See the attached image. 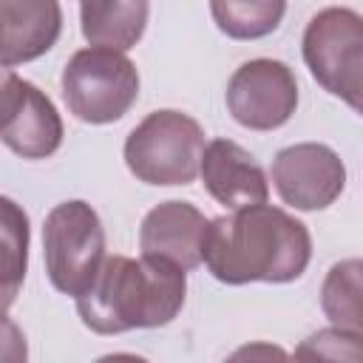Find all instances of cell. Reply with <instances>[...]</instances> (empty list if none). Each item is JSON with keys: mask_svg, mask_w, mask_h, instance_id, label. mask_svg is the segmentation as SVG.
I'll return each instance as SVG.
<instances>
[{"mask_svg": "<svg viewBox=\"0 0 363 363\" xmlns=\"http://www.w3.org/2000/svg\"><path fill=\"white\" fill-rule=\"evenodd\" d=\"M312 258V238L303 221L281 207L250 204L207 224L201 261L221 284H289Z\"/></svg>", "mask_w": 363, "mask_h": 363, "instance_id": "6da1fadb", "label": "cell"}, {"mask_svg": "<svg viewBox=\"0 0 363 363\" xmlns=\"http://www.w3.org/2000/svg\"><path fill=\"white\" fill-rule=\"evenodd\" d=\"M184 292V269L164 258L108 255L94 281L77 295V312L96 335L153 329L170 323L182 312Z\"/></svg>", "mask_w": 363, "mask_h": 363, "instance_id": "7a4b0ae2", "label": "cell"}, {"mask_svg": "<svg viewBox=\"0 0 363 363\" xmlns=\"http://www.w3.org/2000/svg\"><path fill=\"white\" fill-rule=\"evenodd\" d=\"M201 150L204 130L193 116L182 111H153L128 133L125 164L145 184H190L199 176Z\"/></svg>", "mask_w": 363, "mask_h": 363, "instance_id": "3957f363", "label": "cell"}, {"mask_svg": "<svg viewBox=\"0 0 363 363\" xmlns=\"http://www.w3.org/2000/svg\"><path fill=\"white\" fill-rule=\"evenodd\" d=\"M62 96L77 119L108 125L122 119L136 102L139 71L116 48H82L62 68Z\"/></svg>", "mask_w": 363, "mask_h": 363, "instance_id": "277c9868", "label": "cell"}, {"mask_svg": "<svg viewBox=\"0 0 363 363\" xmlns=\"http://www.w3.org/2000/svg\"><path fill=\"white\" fill-rule=\"evenodd\" d=\"M303 62L312 77L352 111H360L363 94V20L352 9L329 6L318 11L303 31Z\"/></svg>", "mask_w": 363, "mask_h": 363, "instance_id": "5b68a950", "label": "cell"}, {"mask_svg": "<svg viewBox=\"0 0 363 363\" xmlns=\"http://www.w3.org/2000/svg\"><path fill=\"white\" fill-rule=\"evenodd\" d=\"M43 255L54 289L77 298L105 258V233L96 210L79 199L57 204L43 227Z\"/></svg>", "mask_w": 363, "mask_h": 363, "instance_id": "8992f818", "label": "cell"}, {"mask_svg": "<svg viewBox=\"0 0 363 363\" xmlns=\"http://www.w3.org/2000/svg\"><path fill=\"white\" fill-rule=\"evenodd\" d=\"M227 108L233 119L250 130H275L286 125L298 108V79L281 60H250L238 65L227 82Z\"/></svg>", "mask_w": 363, "mask_h": 363, "instance_id": "52a82bcc", "label": "cell"}, {"mask_svg": "<svg viewBox=\"0 0 363 363\" xmlns=\"http://www.w3.org/2000/svg\"><path fill=\"white\" fill-rule=\"evenodd\" d=\"M272 184L284 204L295 210H323L343 193L346 167L329 145L301 142L275 156Z\"/></svg>", "mask_w": 363, "mask_h": 363, "instance_id": "ba28073f", "label": "cell"}, {"mask_svg": "<svg viewBox=\"0 0 363 363\" xmlns=\"http://www.w3.org/2000/svg\"><path fill=\"white\" fill-rule=\"evenodd\" d=\"M207 224L210 218H204V213L190 201H164L153 207L142 221V255L164 258L187 272L201 264Z\"/></svg>", "mask_w": 363, "mask_h": 363, "instance_id": "9c48e42d", "label": "cell"}, {"mask_svg": "<svg viewBox=\"0 0 363 363\" xmlns=\"http://www.w3.org/2000/svg\"><path fill=\"white\" fill-rule=\"evenodd\" d=\"M199 173L207 193L230 210L264 204L269 196V184L261 164L230 139H213L201 150Z\"/></svg>", "mask_w": 363, "mask_h": 363, "instance_id": "30bf717a", "label": "cell"}, {"mask_svg": "<svg viewBox=\"0 0 363 363\" xmlns=\"http://www.w3.org/2000/svg\"><path fill=\"white\" fill-rule=\"evenodd\" d=\"M62 31L57 0H0V62L20 65L43 57Z\"/></svg>", "mask_w": 363, "mask_h": 363, "instance_id": "8fae6325", "label": "cell"}, {"mask_svg": "<svg viewBox=\"0 0 363 363\" xmlns=\"http://www.w3.org/2000/svg\"><path fill=\"white\" fill-rule=\"evenodd\" d=\"M0 139L23 159H48L62 145V119L54 102L37 85L23 79L20 99L3 122Z\"/></svg>", "mask_w": 363, "mask_h": 363, "instance_id": "7c38bea8", "label": "cell"}, {"mask_svg": "<svg viewBox=\"0 0 363 363\" xmlns=\"http://www.w3.org/2000/svg\"><path fill=\"white\" fill-rule=\"evenodd\" d=\"M147 0H79L82 34L91 45L128 51L147 26Z\"/></svg>", "mask_w": 363, "mask_h": 363, "instance_id": "4fadbf2b", "label": "cell"}, {"mask_svg": "<svg viewBox=\"0 0 363 363\" xmlns=\"http://www.w3.org/2000/svg\"><path fill=\"white\" fill-rule=\"evenodd\" d=\"M28 216L26 210L0 196V312H6L23 286L28 267Z\"/></svg>", "mask_w": 363, "mask_h": 363, "instance_id": "5bb4252c", "label": "cell"}, {"mask_svg": "<svg viewBox=\"0 0 363 363\" xmlns=\"http://www.w3.org/2000/svg\"><path fill=\"white\" fill-rule=\"evenodd\" d=\"M210 11L227 37L261 40L281 26L286 0H210Z\"/></svg>", "mask_w": 363, "mask_h": 363, "instance_id": "9a60e30c", "label": "cell"}, {"mask_svg": "<svg viewBox=\"0 0 363 363\" xmlns=\"http://www.w3.org/2000/svg\"><path fill=\"white\" fill-rule=\"evenodd\" d=\"M360 261L349 258L335 264L326 278H323V289H320V306L326 312V318L349 332H360L363 335V306H360Z\"/></svg>", "mask_w": 363, "mask_h": 363, "instance_id": "2e32d148", "label": "cell"}, {"mask_svg": "<svg viewBox=\"0 0 363 363\" xmlns=\"http://www.w3.org/2000/svg\"><path fill=\"white\" fill-rule=\"evenodd\" d=\"M360 332H349V329H323L318 335H312L301 349L298 357H349V360H360Z\"/></svg>", "mask_w": 363, "mask_h": 363, "instance_id": "e0dca14e", "label": "cell"}, {"mask_svg": "<svg viewBox=\"0 0 363 363\" xmlns=\"http://www.w3.org/2000/svg\"><path fill=\"white\" fill-rule=\"evenodd\" d=\"M26 357L28 346L23 329L11 318H6V312H0V363H23Z\"/></svg>", "mask_w": 363, "mask_h": 363, "instance_id": "ac0fdd59", "label": "cell"}, {"mask_svg": "<svg viewBox=\"0 0 363 363\" xmlns=\"http://www.w3.org/2000/svg\"><path fill=\"white\" fill-rule=\"evenodd\" d=\"M20 91H23V79L11 68H6V62H0V128L9 119V113L14 111Z\"/></svg>", "mask_w": 363, "mask_h": 363, "instance_id": "d6986e66", "label": "cell"}]
</instances>
